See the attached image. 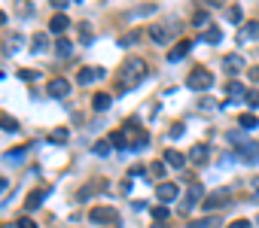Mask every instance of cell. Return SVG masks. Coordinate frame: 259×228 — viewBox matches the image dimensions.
<instances>
[{"mask_svg": "<svg viewBox=\"0 0 259 228\" xmlns=\"http://www.w3.org/2000/svg\"><path fill=\"white\" fill-rule=\"evenodd\" d=\"M19 76H22V79H37V70H22Z\"/></svg>", "mask_w": 259, "mask_h": 228, "instance_id": "41", "label": "cell"}, {"mask_svg": "<svg viewBox=\"0 0 259 228\" xmlns=\"http://www.w3.org/2000/svg\"><path fill=\"white\" fill-rule=\"evenodd\" d=\"M222 67H226V73H241L247 64H244V58L238 55V52H232V55H226L222 58Z\"/></svg>", "mask_w": 259, "mask_h": 228, "instance_id": "13", "label": "cell"}, {"mask_svg": "<svg viewBox=\"0 0 259 228\" xmlns=\"http://www.w3.org/2000/svg\"><path fill=\"white\" fill-rule=\"evenodd\" d=\"M49 49V37H46V33L40 31V33H34V40H31V52H34V55H40V52H46Z\"/></svg>", "mask_w": 259, "mask_h": 228, "instance_id": "15", "label": "cell"}, {"mask_svg": "<svg viewBox=\"0 0 259 228\" xmlns=\"http://www.w3.org/2000/svg\"><path fill=\"white\" fill-rule=\"evenodd\" d=\"M128 173H131V177H144V173H147V167H144V164H134Z\"/></svg>", "mask_w": 259, "mask_h": 228, "instance_id": "39", "label": "cell"}, {"mask_svg": "<svg viewBox=\"0 0 259 228\" xmlns=\"http://www.w3.org/2000/svg\"><path fill=\"white\" fill-rule=\"evenodd\" d=\"M235 149H238V159L244 164H256L259 162V140H241Z\"/></svg>", "mask_w": 259, "mask_h": 228, "instance_id": "3", "label": "cell"}, {"mask_svg": "<svg viewBox=\"0 0 259 228\" xmlns=\"http://www.w3.org/2000/svg\"><path fill=\"white\" fill-rule=\"evenodd\" d=\"M19 228H37V222H34L31 216H22V219H19Z\"/></svg>", "mask_w": 259, "mask_h": 228, "instance_id": "38", "label": "cell"}, {"mask_svg": "<svg viewBox=\"0 0 259 228\" xmlns=\"http://www.w3.org/2000/svg\"><path fill=\"white\" fill-rule=\"evenodd\" d=\"M0 131H9V134H15V131H19V122H15V119H9V116H0Z\"/></svg>", "mask_w": 259, "mask_h": 228, "instance_id": "28", "label": "cell"}, {"mask_svg": "<svg viewBox=\"0 0 259 228\" xmlns=\"http://www.w3.org/2000/svg\"><path fill=\"white\" fill-rule=\"evenodd\" d=\"M217 219L214 216H207V219H195V222H189V228H207V225H214Z\"/></svg>", "mask_w": 259, "mask_h": 228, "instance_id": "36", "label": "cell"}, {"mask_svg": "<svg viewBox=\"0 0 259 228\" xmlns=\"http://www.w3.org/2000/svg\"><path fill=\"white\" fill-rule=\"evenodd\" d=\"M259 40V22H244V28L238 31V43H250Z\"/></svg>", "mask_w": 259, "mask_h": 228, "instance_id": "11", "label": "cell"}, {"mask_svg": "<svg viewBox=\"0 0 259 228\" xmlns=\"http://www.w3.org/2000/svg\"><path fill=\"white\" fill-rule=\"evenodd\" d=\"M3 189H6V180H3V177H0V192H3Z\"/></svg>", "mask_w": 259, "mask_h": 228, "instance_id": "48", "label": "cell"}, {"mask_svg": "<svg viewBox=\"0 0 259 228\" xmlns=\"http://www.w3.org/2000/svg\"><path fill=\"white\" fill-rule=\"evenodd\" d=\"M67 137H71V134H67V128H55V131L49 134L52 143H67Z\"/></svg>", "mask_w": 259, "mask_h": 228, "instance_id": "30", "label": "cell"}, {"mask_svg": "<svg viewBox=\"0 0 259 228\" xmlns=\"http://www.w3.org/2000/svg\"><path fill=\"white\" fill-rule=\"evenodd\" d=\"M250 79H253V82H259V67H250Z\"/></svg>", "mask_w": 259, "mask_h": 228, "instance_id": "44", "label": "cell"}, {"mask_svg": "<svg viewBox=\"0 0 259 228\" xmlns=\"http://www.w3.org/2000/svg\"><path fill=\"white\" fill-rule=\"evenodd\" d=\"M71 49H74V43L67 40V37L55 40V52H58V58H67V55H71Z\"/></svg>", "mask_w": 259, "mask_h": 228, "instance_id": "23", "label": "cell"}, {"mask_svg": "<svg viewBox=\"0 0 259 228\" xmlns=\"http://www.w3.org/2000/svg\"><path fill=\"white\" fill-rule=\"evenodd\" d=\"M226 92H229V100H235V98H247V89H244L241 82H229Z\"/></svg>", "mask_w": 259, "mask_h": 228, "instance_id": "22", "label": "cell"}, {"mask_svg": "<svg viewBox=\"0 0 259 228\" xmlns=\"http://www.w3.org/2000/svg\"><path fill=\"white\" fill-rule=\"evenodd\" d=\"M229 228H250V222H247V219H238V222H232Z\"/></svg>", "mask_w": 259, "mask_h": 228, "instance_id": "42", "label": "cell"}, {"mask_svg": "<svg viewBox=\"0 0 259 228\" xmlns=\"http://www.w3.org/2000/svg\"><path fill=\"white\" fill-rule=\"evenodd\" d=\"M198 201H204V189L201 186H189V192L183 195V201H180V207H183V213H189Z\"/></svg>", "mask_w": 259, "mask_h": 228, "instance_id": "6", "label": "cell"}, {"mask_svg": "<svg viewBox=\"0 0 259 228\" xmlns=\"http://www.w3.org/2000/svg\"><path fill=\"white\" fill-rule=\"evenodd\" d=\"M147 143H149V137H147V131H137L134 137H131V152H141V149H147Z\"/></svg>", "mask_w": 259, "mask_h": 228, "instance_id": "18", "label": "cell"}, {"mask_svg": "<svg viewBox=\"0 0 259 228\" xmlns=\"http://www.w3.org/2000/svg\"><path fill=\"white\" fill-rule=\"evenodd\" d=\"M79 37H82V43H92L95 33H92V28H89V25H79Z\"/></svg>", "mask_w": 259, "mask_h": 228, "instance_id": "35", "label": "cell"}, {"mask_svg": "<svg viewBox=\"0 0 259 228\" xmlns=\"http://www.w3.org/2000/svg\"><path fill=\"white\" fill-rule=\"evenodd\" d=\"M149 37H152L155 43H168V37H171V33H168L162 25H152V28H149Z\"/></svg>", "mask_w": 259, "mask_h": 228, "instance_id": "24", "label": "cell"}, {"mask_svg": "<svg viewBox=\"0 0 259 228\" xmlns=\"http://www.w3.org/2000/svg\"><path fill=\"white\" fill-rule=\"evenodd\" d=\"M46 92H49L52 98H67V95H71V82H67V79H61V76H55V79H49Z\"/></svg>", "mask_w": 259, "mask_h": 228, "instance_id": "8", "label": "cell"}, {"mask_svg": "<svg viewBox=\"0 0 259 228\" xmlns=\"http://www.w3.org/2000/svg\"><path fill=\"white\" fill-rule=\"evenodd\" d=\"M207 159H211V146L207 143H195L192 149H189V155H186L189 164H207Z\"/></svg>", "mask_w": 259, "mask_h": 228, "instance_id": "5", "label": "cell"}, {"mask_svg": "<svg viewBox=\"0 0 259 228\" xmlns=\"http://www.w3.org/2000/svg\"><path fill=\"white\" fill-rule=\"evenodd\" d=\"M186 85H189V92H204V89L214 85V73L207 67H192L189 76H186Z\"/></svg>", "mask_w": 259, "mask_h": 228, "instance_id": "2", "label": "cell"}, {"mask_svg": "<svg viewBox=\"0 0 259 228\" xmlns=\"http://www.w3.org/2000/svg\"><path fill=\"white\" fill-rule=\"evenodd\" d=\"M110 149H113L110 140H98V143L92 146V152H95V155H101V159H104V155H110Z\"/></svg>", "mask_w": 259, "mask_h": 228, "instance_id": "27", "label": "cell"}, {"mask_svg": "<svg viewBox=\"0 0 259 228\" xmlns=\"http://www.w3.org/2000/svg\"><path fill=\"white\" fill-rule=\"evenodd\" d=\"M119 192H122V195H128V192H131V180H122V183H119Z\"/></svg>", "mask_w": 259, "mask_h": 228, "instance_id": "40", "label": "cell"}, {"mask_svg": "<svg viewBox=\"0 0 259 228\" xmlns=\"http://www.w3.org/2000/svg\"><path fill=\"white\" fill-rule=\"evenodd\" d=\"M256 222H259V216H256Z\"/></svg>", "mask_w": 259, "mask_h": 228, "instance_id": "49", "label": "cell"}, {"mask_svg": "<svg viewBox=\"0 0 259 228\" xmlns=\"http://www.w3.org/2000/svg\"><path fill=\"white\" fill-rule=\"evenodd\" d=\"M168 216H171L168 204H159V207H152V219H155V222H162V219H168Z\"/></svg>", "mask_w": 259, "mask_h": 228, "instance_id": "29", "label": "cell"}, {"mask_svg": "<svg viewBox=\"0 0 259 228\" xmlns=\"http://www.w3.org/2000/svg\"><path fill=\"white\" fill-rule=\"evenodd\" d=\"M52 6H55V9H64V6H67V0H52Z\"/></svg>", "mask_w": 259, "mask_h": 228, "instance_id": "45", "label": "cell"}, {"mask_svg": "<svg viewBox=\"0 0 259 228\" xmlns=\"http://www.w3.org/2000/svg\"><path fill=\"white\" fill-rule=\"evenodd\" d=\"M165 167H168L165 162H152V164H149V173H152L155 180H162V177H165Z\"/></svg>", "mask_w": 259, "mask_h": 228, "instance_id": "32", "label": "cell"}, {"mask_svg": "<svg viewBox=\"0 0 259 228\" xmlns=\"http://www.w3.org/2000/svg\"><path fill=\"white\" fill-rule=\"evenodd\" d=\"M46 195H49V189H43V186H40V189H34L31 195L25 198V213H34V210H37V207L46 201Z\"/></svg>", "mask_w": 259, "mask_h": 228, "instance_id": "9", "label": "cell"}, {"mask_svg": "<svg viewBox=\"0 0 259 228\" xmlns=\"http://www.w3.org/2000/svg\"><path fill=\"white\" fill-rule=\"evenodd\" d=\"M162 162H165L168 167H177V170H180V167L186 164V155H183L180 149H165V152H162Z\"/></svg>", "mask_w": 259, "mask_h": 228, "instance_id": "10", "label": "cell"}, {"mask_svg": "<svg viewBox=\"0 0 259 228\" xmlns=\"http://www.w3.org/2000/svg\"><path fill=\"white\" fill-rule=\"evenodd\" d=\"M95 76H98V70H92V67H79V73H76V82H79V85H89Z\"/></svg>", "mask_w": 259, "mask_h": 228, "instance_id": "20", "label": "cell"}, {"mask_svg": "<svg viewBox=\"0 0 259 228\" xmlns=\"http://www.w3.org/2000/svg\"><path fill=\"white\" fill-rule=\"evenodd\" d=\"M89 219H92V222H101V225L119 222V219H116V210H113V207H95L92 213H89Z\"/></svg>", "mask_w": 259, "mask_h": 228, "instance_id": "7", "label": "cell"}, {"mask_svg": "<svg viewBox=\"0 0 259 228\" xmlns=\"http://www.w3.org/2000/svg\"><path fill=\"white\" fill-rule=\"evenodd\" d=\"M110 103H113V95H107V92H98V95L92 98V107H95L98 113H104V110L110 107Z\"/></svg>", "mask_w": 259, "mask_h": 228, "instance_id": "16", "label": "cell"}, {"mask_svg": "<svg viewBox=\"0 0 259 228\" xmlns=\"http://www.w3.org/2000/svg\"><path fill=\"white\" fill-rule=\"evenodd\" d=\"M180 134H183V125H180V122H177V125L171 128V137H180Z\"/></svg>", "mask_w": 259, "mask_h": 228, "instance_id": "43", "label": "cell"}, {"mask_svg": "<svg viewBox=\"0 0 259 228\" xmlns=\"http://www.w3.org/2000/svg\"><path fill=\"white\" fill-rule=\"evenodd\" d=\"M0 25H6V12L3 9H0Z\"/></svg>", "mask_w": 259, "mask_h": 228, "instance_id": "47", "label": "cell"}, {"mask_svg": "<svg viewBox=\"0 0 259 228\" xmlns=\"http://www.w3.org/2000/svg\"><path fill=\"white\" fill-rule=\"evenodd\" d=\"M250 107H259V92H247V98H244Z\"/></svg>", "mask_w": 259, "mask_h": 228, "instance_id": "37", "label": "cell"}, {"mask_svg": "<svg viewBox=\"0 0 259 228\" xmlns=\"http://www.w3.org/2000/svg\"><path fill=\"white\" fill-rule=\"evenodd\" d=\"M226 15H229V22H232V25H244V9H241V6H229Z\"/></svg>", "mask_w": 259, "mask_h": 228, "instance_id": "25", "label": "cell"}, {"mask_svg": "<svg viewBox=\"0 0 259 228\" xmlns=\"http://www.w3.org/2000/svg\"><path fill=\"white\" fill-rule=\"evenodd\" d=\"M238 122H241V128H244V131H253V128L259 125V119H256L253 113H244V116H241Z\"/></svg>", "mask_w": 259, "mask_h": 228, "instance_id": "26", "label": "cell"}, {"mask_svg": "<svg viewBox=\"0 0 259 228\" xmlns=\"http://www.w3.org/2000/svg\"><path fill=\"white\" fill-rule=\"evenodd\" d=\"M207 19H211V15H207L204 9H198V12L192 15V25H195V28H204V25H207Z\"/></svg>", "mask_w": 259, "mask_h": 228, "instance_id": "34", "label": "cell"}, {"mask_svg": "<svg viewBox=\"0 0 259 228\" xmlns=\"http://www.w3.org/2000/svg\"><path fill=\"white\" fill-rule=\"evenodd\" d=\"M144 79H147V64L141 58H128L116 73V89H119V95H125V92L137 89Z\"/></svg>", "mask_w": 259, "mask_h": 228, "instance_id": "1", "label": "cell"}, {"mask_svg": "<svg viewBox=\"0 0 259 228\" xmlns=\"http://www.w3.org/2000/svg\"><path fill=\"white\" fill-rule=\"evenodd\" d=\"M189 49H192V40H180L174 49L168 52V61H183V58L189 55Z\"/></svg>", "mask_w": 259, "mask_h": 228, "instance_id": "14", "label": "cell"}, {"mask_svg": "<svg viewBox=\"0 0 259 228\" xmlns=\"http://www.w3.org/2000/svg\"><path fill=\"white\" fill-rule=\"evenodd\" d=\"M155 198H159L162 204H171V201H174V198H180V189L174 186V183H159V186H155Z\"/></svg>", "mask_w": 259, "mask_h": 228, "instance_id": "4", "label": "cell"}, {"mask_svg": "<svg viewBox=\"0 0 259 228\" xmlns=\"http://www.w3.org/2000/svg\"><path fill=\"white\" fill-rule=\"evenodd\" d=\"M107 140H110V143H113L116 149H128V146H131V140L125 137V131H116V134H110Z\"/></svg>", "mask_w": 259, "mask_h": 228, "instance_id": "19", "label": "cell"}, {"mask_svg": "<svg viewBox=\"0 0 259 228\" xmlns=\"http://www.w3.org/2000/svg\"><path fill=\"white\" fill-rule=\"evenodd\" d=\"M226 201H229V192H214V195H207L201 204H204V210H207V213H214V210H217V207H222Z\"/></svg>", "mask_w": 259, "mask_h": 228, "instance_id": "12", "label": "cell"}, {"mask_svg": "<svg viewBox=\"0 0 259 228\" xmlns=\"http://www.w3.org/2000/svg\"><path fill=\"white\" fill-rule=\"evenodd\" d=\"M207 3H214V6H222V3H226V0H207Z\"/></svg>", "mask_w": 259, "mask_h": 228, "instance_id": "46", "label": "cell"}, {"mask_svg": "<svg viewBox=\"0 0 259 228\" xmlns=\"http://www.w3.org/2000/svg\"><path fill=\"white\" fill-rule=\"evenodd\" d=\"M134 40H141V31H128L122 40H119V46H134Z\"/></svg>", "mask_w": 259, "mask_h": 228, "instance_id": "33", "label": "cell"}, {"mask_svg": "<svg viewBox=\"0 0 259 228\" xmlns=\"http://www.w3.org/2000/svg\"><path fill=\"white\" fill-rule=\"evenodd\" d=\"M64 28H67V15H64V12H55V15L49 19V31H52V33H61Z\"/></svg>", "mask_w": 259, "mask_h": 228, "instance_id": "17", "label": "cell"}, {"mask_svg": "<svg viewBox=\"0 0 259 228\" xmlns=\"http://www.w3.org/2000/svg\"><path fill=\"white\" fill-rule=\"evenodd\" d=\"M220 40H222V31H220L217 25H211V28L204 31V43H211V46H217Z\"/></svg>", "mask_w": 259, "mask_h": 228, "instance_id": "21", "label": "cell"}, {"mask_svg": "<svg viewBox=\"0 0 259 228\" xmlns=\"http://www.w3.org/2000/svg\"><path fill=\"white\" fill-rule=\"evenodd\" d=\"M22 43H25V37H22V33H12V37L6 40V52H15V49H22Z\"/></svg>", "mask_w": 259, "mask_h": 228, "instance_id": "31", "label": "cell"}]
</instances>
